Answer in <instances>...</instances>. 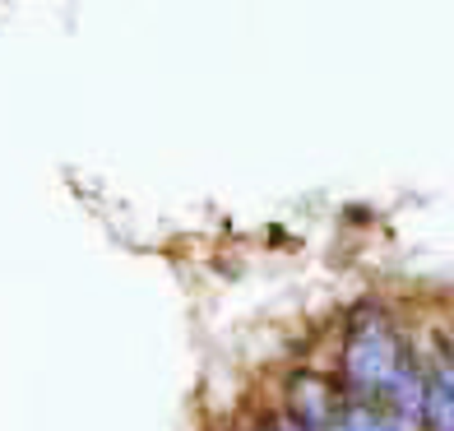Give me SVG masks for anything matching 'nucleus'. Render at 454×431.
Listing matches in <instances>:
<instances>
[{"label": "nucleus", "instance_id": "f257e3e1", "mask_svg": "<svg viewBox=\"0 0 454 431\" xmlns=\"http://www.w3.org/2000/svg\"><path fill=\"white\" fill-rule=\"evenodd\" d=\"M399 366L403 362H399L395 334H389L380 320H366L353 334V343H348V376H353L357 385H366V389H385L399 376Z\"/></svg>", "mask_w": 454, "mask_h": 431}, {"label": "nucleus", "instance_id": "f03ea898", "mask_svg": "<svg viewBox=\"0 0 454 431\" xmlns=\"http://www.w3.org/2000/svg\"><path fill=\"white\" fill-rule=\"evenodd\" d=\"M287 408H293L297 427L306 431H325L334 422V395H329V385L320 376H297L293 389H287Z\"/></svg>", "mask_w": 454, "mask_h": 431}, {"label": "nucleus", "instance_id": "7ed1b4c3", "mask_svg": "<svg viewBox=\"0 0 454 431\" xmlns=\"http://www.w3.org/2000/svg\"><path fill=\"white\" fill-rule=\"evenodd\" d=\"M343 431H403L395 418H380L371 413V408H353V413L343 418Z\"/></svg>", "mask_w": 454, "mask_h": 431}]
</instances>
